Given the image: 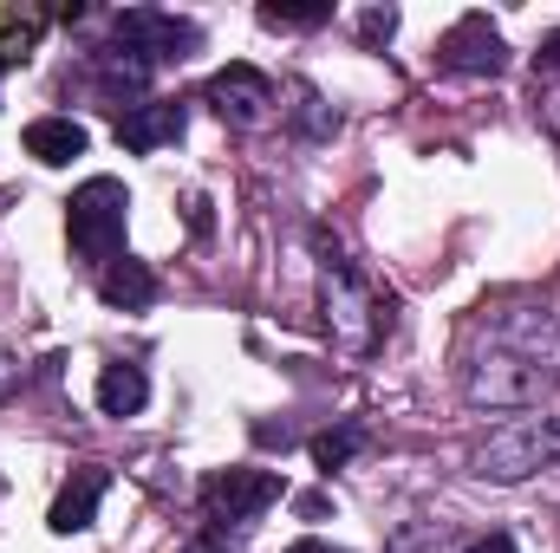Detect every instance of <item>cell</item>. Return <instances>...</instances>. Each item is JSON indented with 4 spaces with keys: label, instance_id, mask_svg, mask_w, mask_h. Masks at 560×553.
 <instances>
[{
    "label": "cell",
    "instance_id": "1",
    "mask_svg": "<svg viewBox=\"0 0 560 553\" xmlns=\"http://www.w3.org/2000/svg\"><path fill=\"white\" fill-rule=\"evenodd\" d=\"M560 385V319L548 306H495L463 332V398L476 411H528Z\"/></svg>",
    "mask_w": 560,
    "mask_h": 553
},
{
    "label": "cell",
    "instance_id": "2",
    "mask_svg": "<svg viewBox=\"0 0 560 553\" xmlns=\"http://www.w3.org/2000/svg\"><path fill=\"white\" fill-rule=\"evenodd\" d=\"M319 306H326V332H332L352 358L378 352L385 332H392V293H378L326 235H319Z\"/></svg>",
    "mask_w": 560,
    "mask_h": 553
},
{
    "label": "cell",
    "instance_id": "3",
    "mask_svg": "<svg viewBox=\"0 0 560 553\" xmlns=\"http://www.w3.org/2000/svg\"><path fill=\"white\" fill-rule=\"evenodd\" d=\"M125 222H131V189L118 176H92L72 189L66 202V235H72V255L92 261L98 274L112 261H125Z\"/></svg>",
    "mask_w": 560,
    "mask_h": 553
},
{
    "label": "cell",
    "instance_id": "4",
    "mask_svg": "<svg viewBox=\"0 0 560 553\" xmlns=\"http://www.w3.org/2000/svg\"><path fill=\"white\" fill-rule=\"evenodd\" d=\"M555 462H560V423L555 416H522V423L495 430V436L469 456V469H476L482 482H528V475H541V469H555Z\"/></svg>",
    "mask_w": 560,
    "mask_h": 553
},
{
    "label": "cell",
    "instance_id": "5",
    "mask_svg": "<svg viewBox=\"0 0 560 553\" xmlns=\"http://www.w3.org/2000/svg\"><path fill=\"white\" fill-rule=\"evenodd\" d=\"M112 39L131 52V72H150V66H183L202 46V26L196 20H176V13H156V7H125L112 20Z\"/></svg>",
    "mask_w": 560,
    "mask_h": 553
},
{
    "label": "cell",
    "instance_id": "6",
    "mask_svg": "<svg viewBox=\"0 0 560 553\" xmlns=\"http://www.w3.org/2000/svg\"><path fill=\"white\" fill-rule=\"evenodd\" d=\"M436 66L456 72V79H495V72L509 66V46H502V33H495L489 13H463V20L436 39Z\"/></svg>",
    "mask_w": 560,
    "mask_h": 553
},
{
    "label": "cell",
    "instance_id": "7",
    "mask_svg": "<svg viewBox=\"0 0 560 553\" xmlns=\"http://www.w3.org/2000/svg\"><path fill=\"white\" fill-rule=\"evenodd\" d=\"M202 105H215V118H222V125L248 131V125H261V118H268V105H275V79H268L261 66H242V59H235V66L209 72Z\"/></svg>",
    "mask_w": 560,
    "mask_h": 553
},
{
    "label": "cell",
    "instance_id": "8",
    "mask_svg": "<svg viewBox=\"0 0 560 553\" xmlns=\"http://www.w3.org/2000/svg\"><path fill=\"white\" fill-rule=\"evenodd\" d=\"M202 502H209V515H222V521H255L261 508L280 502V475L275 469H222V475L202 489Z\"/></svg>",
    "mask_w": 560,
    "mask_h": 553
},
{
    "label": "cell",
    "instance_id": "9",
    "mask_svg": "<svg viewBox=\"0 0 560 553\" xmlns=\"http://www.w3.org/2000/svg\"><path fill=\"white\" fill-rule=\"evenodd\" d=\"M183 125H189V111H183L176 98H143V105H125V111H118V143L138 150V156H150V150H163V143L183 138Z\"/></svg>",
    "mask_w": 560,
    "mask_h": 553
},
{
    "label": "cell",
    "instance_id": "10",
    "mask_svg": "<svg viewBox=\"0 0 560 553\" xmlns=\"http://www.w3.org/2000/svg\"><path fill=\"white\" fill-rule=\"evenodd\" d=\"M105 489H112V475H105V469H79V475L59 489V502H52L46 528H52V534H85V528H92V515H98V502H105Z\"/></svg>",
    "mask_w": 560,
    "mask_h": 553
},
{
    "label": "cell",
    "instance_id": "11",
    "mask_svg": "<svg viewBox=\"0 0 560 553\" xmlns=\"http://www.w3.org/2000/svg\"><path fill=\"white\" fill-rule=\"evenodd\" d=\"M98 299H105V306H118V313H143V306L156 299V274H150L143 261L125 255V261H112V268L98 274Z\"/></svg>",
    "mask_w": 560,
    "mask_h": 553
},
{
    "label": "cell",
    "instance_id": "12",
    "mask_svg": "<svg viewBox=\"0 0 560 553\" xmlns=\"http://www.w3.org/2000/svg\"><path fill=\"white\" fill-rule=\"evenodd\" d=\"M150 404V378H143V365H105L98 372V411L105 416H138Z\"/></svg>",
    "mask_w": 560,
    "mask_h": 553
},
{
    "label": "cell",
    "instance_id": "13",
    "mask_svg": "<svg viewBox=\"0 0 560 553\" xmlns=\"http://www.w3.org/2000/svg\"><path fill=\"white\" fill-rule=\"evenodd\" d=\"M26 156H39V163H72V156H85V125H72V118H33L26 125Z\"/></svg>",
    "mask_w": 560,
    "mask_h": 553
},
{
    "label": "cell",
    "instance_id": "14",
    "mask_svg": "<svg viewBox=\"0 0 560 553\" xmlns=\"http://www.w3.org/2000/svg\"><path fill=\"white\" fill-rule=\"evenodd\" d=\"M46 33V13L26 0H0V66H20Z\"/></svg>",
    "mask_w": 560,
    "mask_h": 553
},
{
    "label": "cell",
    "instance_id": "15",
    "mask_svg": "<svg viewBox=\"0 0 560 553\" xmlns=\"http://www.w3.org/2000/svg\"><path fill=\"white\" fill-rule=\"evenodd\" d=\"M359 443H365V423H339V430L313 436V462H319V469H346V462L359 456Z\"/></svg>",
    "mask_w": 560,
    "mask_h": 553
},
{
    "label": "cell",
    "instance_id": "16",
    "mask_svg": "<svg viewBox=\"0 0 560 553\" xmlns=\"http://www.w3.org/2000/svg\"><path fill=\"white\" fill-rule=\"evenodd\" d=\"M261 20H268V26H326V20H332V7H261Z\"/></svg>",
    "mask_w": 560,
    "mask_h": 553
},
{
    "label": "cell",
    "instance_id": "17",
    "mask_svg": "<svg viewBox=\"0 0 560 553\" xmlns=\"http://www.w3.org/2000/svg\"><path fill=\"white\" fill-rule=\"evenodd\" d=\"M392 33H398V13H392V7H372V13H359V39H365V46L392 39Z\"/></svg>",
    "mask_w": 560,
    "mask_h": 553
},
{
    "label": "cell",
    "instance_id": "18",
    "mask_svg": "<svg viewBox=\"0 0 560 553\" xmlns=\"http://www.w3.org/2000/svg\"><path fill=\"white\" fill-rule=\"evenodd\" d=\"M535 66H541V72H560V33H548V39H541V52H535Z\"/></svg>",
    "mask_w": 560,
    "mask_h": 553
},
{
    "label": "cell",
    "instance_id": "19",
    "mask_svg": "<svg viewBox=\"0 0 560 553\" xmlns=\"http://www.w3.org/2000/svg\"><path fill=\"white\" fill-rule=\"evenodd\" d=\"M469 553H522V548H515L509 534H489V541H476V548H469Z\"/></svg>",
    "mask_w": 560,
    "mask_h": 553
},
{
    "label": "cell",
    "instance_id": "20",
    "mask_svg": "<svg viewBox=\"0 0 560 553\" xmlns=\"http://www.w3.org/2000/svg\"><path fill=\"white\" fill-rule=\"evenodd\" d=\"M287 553H346V548H326V541H293Z\"/></svg>",
    "mask_w": 560,
    "mask_h": 553
},
{
    "label": "cell",
    "instance_id": "21",
    "mask_svg": "<svg viewBox=\"0 0 560 553\" xmlns=\"http://www.w3.org/2000/svg\"><path fill=\"white\" fill-rule=\"evenodd\" d=\"M183 553H229V548H222V541H189Z\"/></svg>",
    "mask_w": 560,
    "mask_h": 553
}]
</instances>
